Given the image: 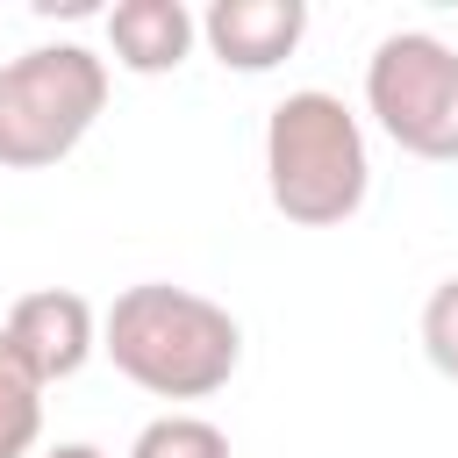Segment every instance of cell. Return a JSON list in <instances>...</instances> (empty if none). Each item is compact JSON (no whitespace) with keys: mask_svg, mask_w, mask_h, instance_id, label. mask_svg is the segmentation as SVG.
Returning a JSON list of instances; mask_svg holds the SVG:
<instances>
[{"mask_svg":"<svg viewBox=\"0 0 458 458\" xmlns=\"http://www.w3.org/2000/svg\"><path fill=\"white\" fill-rule=\"evenodd\" d=\"M100 351L129 386L157 401H208L236 379L243 329L222 301L172 279H143V286H122L114 308L100 315Z\"/></svg>","mask_w":458,"mask_h":458,"instance_id":"1","label":"cell"},{"mask_svg":"<svg viewBox=\"0 0 458 458\" xmlns=\"http://www.w3.org/2000/svg\"><path fill=\"white\" fill-rule=\"evenodd\" d=\"M265 193L293 229H336L372 193V150L365 122L322 93L301 86L265 114Z\"/></svg>","mask_w":458,"mask_h":458,"instance_id":"2","label":"cell"},{"mask_svg":"<svg viewBox=\"0 0 458 458\" xmlns=\"http://www.w3.org/2000/svg\"><path fill=\"white\" fill-rule=\"evenodd\" d=\"M107 107V57L86 43H36L0 64V172H43L86 143Z\"/></svg>","mask_w":458,"mask_h":458,"instance_id":"3","label":"cell"},{"mask_svg":"<svg viewBox=\"0 0 458 458\" xmlns=\"http://www.w3.org/2000/svg\"><path fill=\"white\" fill-rule=\"evenodd\" d=\"M365 114L422 165H458V50L429 29H394L365 57Z\"/></svg>","mask_w":458,"mask_h":458,"instance_id":"4","label":"cell"},{"mask_svg":"<svg viewBox=\"0 0 458 458\" xmlns=\"http://www.w3.org/2000/svg\"><path fill=\"white\" fill-rule=\"evenodd\" d=\"M21 358H29V372L50 386V379H72L93 351H100V315H93V301L86 293H72V286H36V293H21L14 308H7V329H0Z\"/></svg>","mask_w":458,"mask_h":458,"instance_id":"5","label":"cell"},{"mask_svg":"<svg viewBox=\"0 0 458 458\" xmlns=\"http://www.w3.org/2000/svg\"><path fill=\"white\" fill-rule=\"evenodd\" d=\"M308 7L301 0H215L200 14V43L215 50L222 72H272L301 50Z\"/></svg>","mask_w":458,"mask_h":458,"instance_id":"6","label":"cell"},{"mask_svg":"<svg viewBox=\"0 0 458 458\" xmlns=\"http://www.w3.org/2000/svg\"><path fill=\"white\" fill-rule=\"evenodd\" d=\"M193 43H200V14H186V0H114L107 7V50L136 79L179 72L193 57Z\"/></svg>","mask_w":458,"mask_h":458,"instance_id":"7","label":"cell"},{"mask_svg":"<svg viewBox=\"0 0 458 458\" xmlns=\"http://www.w3.org/2000/svg\"><path fill=\"white\" fill-rule=\"evenodd\" d=\"M36 437H43V379L0 336V458H29Z\"/></svg>","mask_w":458,"mask_h":458,"instance_id":"8","label":"cell"},{"mask_svg":"<svg viewBox=\"0 0 458 458\" xmlns=\"http://www.w3.org/2000/svg\"><path fill=\"white\" fill-rule=\"evenodd\" d=\"M129 458H229V437H222L208 415L172 408V415H157V422H143V429H136Z\"/></svg>","mask_w":458,"mask_h":458,"instance_id":"9","label":"cell"},{"mask_svg":"<svg viewBox=\"0 0 458 458\" xmlns=\"http://www.w3.org/2000/svg\"><path fill=\"white\" fill-rule=\"evenodd\" d=\"M422 358L444 379H458V279H437L422 301Z\"/></svg>","mask_w":458,"mask_h":458,"instance_id":"10","label":"cell"},{"mask_svg":"<svg viewBox=\"0 0 458 458\" xmlns=\"http://www.w3.org/2000/svg\"><path fill=\"white\" fill-rule=\"evenodd\" d=\"M43 458H107L100 444H57V451H43Z\"/></svg>","mask_w":458,"mask_h":458,"instance_id":"11","label":"cell"}]
</instances>
